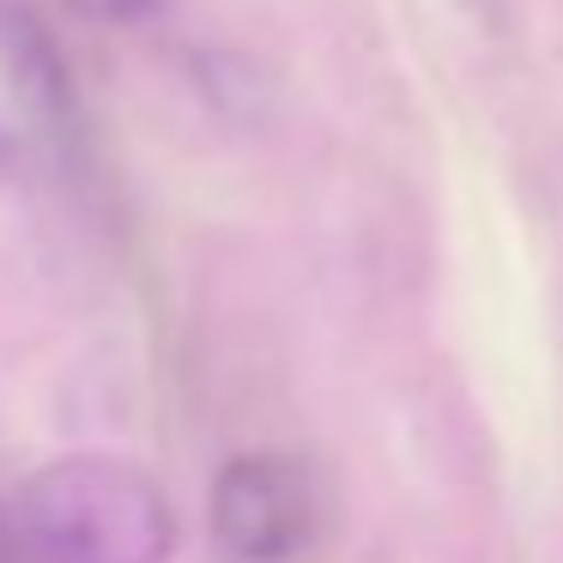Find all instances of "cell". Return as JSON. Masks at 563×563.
I'll return each instance as SVG.
<instances>
[{"label":"cell","mask_w":563,"mask_h":563,"mask_svg":"<svg viewBox=\"0 0 563 563\" xmlns=\"http://www.w3.org/2000/svg\"><path fill=\"white\" fill-rule=\"evenodd\" d=\"M0 563H13V521H7V509H0Z\"/></svg>","instance_id":"obj_5"},{"label":"cell","mask_w":563,"mask_h":563,"mask_svg":"<svg viewBox=\"0 0 563 563\" xmlns=\"http://www.w3.org/2000/svg\"><path fill=\"white\" fill-rule=\"evenodd\" d=\"M19 533L43 563H170L176 509L152 473L115 454H62L19 490Z\"/></svg>","instance_id":"obj_1"},{"label":"cell","mask_w":563,"mask_h":563,"mask_svg":"<svg viewBox=\"0 0 563 563\" xmlns=\"http://www.w3.org/2000/svg\"><path fill=\"white\" fill-rule=\"evenodd\" d=\"M207 515L212 545L231 563H291L321 527V485L297 454L249 449L219 466Z\"/></svg>","instance_id":"obj_3"},{"label":"cell","mask_w":563,"mask_h":563,"mask_svg":"<svg viewBox=\"0 0 563 563\" xmlns=\"http://www.w3.org/2000/svg\"><path fill=\"white\" fill-rule=\"evenodd\" d=\"M79 152V91L49 25L25 0H0V176L55 183Z\"/></svg>","instance_id":"obj_2"},{"label":"cell","mask_w":563,"mask_h":563,"mask_svg":"<svg viewBox=\"0 0 563 563\" xmlns=\"http://www.w3.org/2000/svg\"><path fill=\"white\" fill-rule=\"evenodd\" d=\"M79 19H91V25H146V19H158L170 0H67Z\"/></svg>","instance_id":"obj_4"}]
</instances>
